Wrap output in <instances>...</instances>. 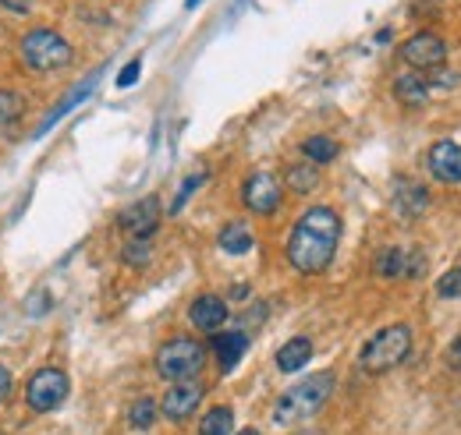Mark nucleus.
I'll return each instance as SVG.
<instances>
[{
  "instance_id": "obj_27",
  "label": "nucleus",
  "mask_w": 461,
  "mask_h": 435,
  "mask_svg": "<svg viewBox=\"0 0 461 435\" xmlns=\"http://www.w3.org/2000/svg\"><path fill=\"white\" fill-rule=\"evenodd\" d=\"M203 181H206V173H192V177L181 184V191H177V199H174L171 213H181V209H185V202L192 199V191H199V188H203Z\"/></svg>"
},
{
  "instance_id": "obj_16",
  "label": "nucleus",
  "mask_w": 461,
  "mask_h": 435,
  "mask_svg": "<svg viewBox=\"0 0 461 435\" xmlns=\"http://www.w3.org/2000/svg\"><path fill=\"white\" fill-rule=\"evenodd\" d=\"M309 358H312V340L309 336H291L288 343L277 351V368L291 376V372H302L305 365H309Z\"/></svg>"
},
{
  "instance_id": "obj_17",
  "label": "nucleus",
  "mask_w": 461,
  "mask_h": 435,
  "mask_svg": "<svg viewBox=\"0 0 461 435\" xmlns=\"http://www.w3.org/2000/svg\"><path fill=\"white\" fill-rule=\"evenodd\" d=\"M217 244H221V252H228V255H245V252H252V244H256V237H252V230H249V223H241V219H234V223H228V226L221 230V237H217Z\"/></svg>"
},
{
  "instance_id": "obj_33",
  "label": "nucleus",
  "mask_w": 461,
  "mask_h": 435,
  "mask_svg": "<svg viewBox=\"0 0 461 435\" xmlns=\"http://www.w3.org/2000/svg\"><path fill=\"white\" fill-rule=\"evenodd\" d=\"M230 435H259L256 429H241V432H230Z\"/></svg>"
},
{
  "instance_id": "obj_8",
  "label": "nucleus",
  "mask_w": 461,
  "mask_h": 435,
  "mask_svg": "<svg viewBox=\"0 0 461 435\" xmlns=\"http://www.w3.org/2000/svg\"><path fill=\"white\" fill-rule=\"evenodd\" d=\"M160 219H164V206H160V199H157V195H146V199L131 202L128 209H121V217H117V226H121L128 237H139V241H153V234H157Z\"/></svg>"
},
{
  "instance_id": "obj_29",
  "label": "nucleus",
  "mask_w": 461,
  "mask_h": 435,
  "mask_svg": "<svg viewBox=\"0 0 461 435\" xmlns=\"http://www.w3.org/2000/svg\"><path fill=\"white\" fill-rule=\"evenodd\" d=\"M447 368H451L455 376H461V336H455L451 347H447Z\"/></svg>"
},
{
  "instance_id": "obj_28",
  "label": "nucleus",
  "mask_w": 461,
  "mask_h": 435,
  "mask_svg": "<svg viewBox=\"0 0 461 435\" xmlns=\"http://www.w3.org/2000/svg\"><path fill=\"white\" fill-rule=\"evenodd\" d=\"M139 75H142V64H139V60H131V64L117 75V85H121V89H128V85H135V82H139Z\"/></svg>"
},
{
  "instance_id": "obj_25",
  "label": "nucleus",
  "mask_w": 461,
  "mask_h": 435,
  "mask_svg": "<svg viewBox=\"0 0 461 435\" xmlns=\"http://www.w3.org/2000/svg\"><path fill=\"white\" fill-rule=\"evenodd\" d=\"M121 259H124L128 266L142 270V266H149V259H153V244H149V241H139V237H128V244H124Z\"/></svg>"
},
{
  "instance_id": "obj_3",
  "label": "nucleus",
  "mask_w": 461,
  "mask_h": 435,
  "mask_svg": "<svg viewBox=\"0 0 461 435\" xmlns=\"http://www.w3.org/2000/svg\"><path fill=\"white\" fill-rule=\"evenodd\" d=\"M411 354V329L404 323L394 326H384L380 333H373L362 351H358V365L369 372V376H384L391 368H398L404 358Z\"/></svg>"
},
{
  "instance_id": "obj_14",
  "label": "nucleus",
  "mask_w": 461,
  "mask_h": 435,
  "mask_svg": "<svg viewBox=\"0 0 461 435\" xmlns=\"http://www.w3.org/2000/svg\"><path fill=\"white\" fill-rule=\"evenodd\" d=\"M213 351H217V361H221V368L230 372L241 358H245V351H249V336L245 333H213Z\"/></svg>"
},
{
  "instance_id": "obj_12",
  "label": "nucleus",
  "mask_w": 461,
  "mask_h": 435,
  "mask_svg": "<svg viewBox=\"0 0 461 435\" xmlns=\"http://www.w3.org/2000/svg\"><path fill=\"white\" fill-rule=\"evenodd\" d=\"M188 319H192V326L199 329V333H221L224 323H228V301L224 297H217V294H199L195 301H192V308H188Z\"/></svg>"
},
{
  "instance_id": "obj_30",
  "label": "nucleus",
  "mask_w": 461,
  "mask_h": 435,
  "mask_svg": "<svg viewBox=\"0 0 461 435\" xmlns=\"http://www.w3.org/2000/svg\"><path fill=\"white\" fill-rule=\"evenodd\" d=\"M7 11H14V14H29V7H32V0H0Z\"/></svg>"
},
{
  "instance_id": "obj_1",
  "label": "nucleus",
  "mask_w": 461,
  "mask_h": 435,
  "mask_svg": "<svg viewBox=\"0 0 461 435\" xmlns=\"http://www.w3.org/2000/svg\"><path fill=\"white\" fill-rule=\"evenodd\" d=\"M341 244V217L330 206H309L294 219L288 234V262L291 270L316 276L327 272Z\"/></svg>"
},
{
  "instance_id": "obj_21",
  "label": "nucleus",
  "mask_w": 461,
  "mask_h": 435,
  "mask_svg": "<svg viewBox=\"0 0 461 435\" xmlns=\"http://www.w3.org/2000/svg\"><path fill=\"white\" fill-rule=\"evenodd\" d=\"M285 181H288V188L294 195H309V191L320 188V170L312 164H294V166H288Z\"/></svg>"
},
{
  "instance_id": "obj_23",
  "label": "nucleus",
  "mask_w": 461,
  "mask_h": 435,
  "mask_svg": "<svg viewBox=\"0 0 461 435\" xmlns=\"http://www.w3.org/2000/svg\"><path fill=\"white\" fill-rule=\"evenodd\" d=\"M157 414H160V404L157 400H149V396H142V400H135L131 407H128V425L131 429H153L157 425Z\"/></svg>"
},
{
  "instance_id": "obj_5",
  "label": "nucleus",
  "mask_w": 461,
  "mask_h": 435,
  "mask_svg": "<svg viewBox=\"0 0 461 435\" xmlns=\"http://www.w3.org/2000/svg\"><path fill=\"white\" fill-rule=\"evenodd\" d=\"M203 365H206V347L192 336H174L157 351V372L167 382L195 379L203 372Z\"/></svg>"
},
{
  "instance_id": "obj_26",
  "label": "nucleus",
  "mask_w": 461,
  "mask_h": 435,
  "mask_svg": "<svg viewBox=\"0 0 461 435\" xmlns=\"http://www.w3.org/2000/svg\"><path fill=\"white\" fill-rule=\"evenodd\" d=\"M437 294L447 297V301H461V266L447 270L440 280H437Z\"/></svg>"
},
{
  "instance_id": "obj_20",
  "label": "nucleus",
  "mask_w": 461,
  "mask_h": 435,
  "mask_svg": "<svg viewBox=\"0 0 461 435\" xmlns=\"http://www.w3.org/2000/svg\"><path fill=\"white\" fill-rule=\"evenodd\" d=\"M230 432H234V411H230L228 404L210 407L203 414V422H199V435H230Z\"/></svg>"
},
{
  "instance_id": "obj_18",
  "label": "nucleus",
  "mask_w": 461,
  "mask_h": 435,
  "mask_svg": "<svg viewBox=\"0 0 461 435\" xmlns=\"http://www.w3.org/2000/svg\"><path fill=\"white\" fill-rule=\"evenodd\" d=\"M93 85H96V75H93V78H86V82H82V85H78L75 93H68V100H60L58 107L50 110V117H47V120H43V124L36 128V138H43V135H47V131H50V128L58 124L64 113H71V110L78 107V103H86V96L93 93Z\"/></svg>"
},
{
  "instance_id": "obj_22",
  "label": "nucleus",
  "mask_w": 461,
  "mask_h": 435,
  "mask_svg": "<svg viewBox=\"0 0 461 435\" xmlns=\"http://www.w3.org/2000/svg\"><path fill=\"white\" fill-rule=\"evenodd\" d=\"M404 259H408V252H402V248H384L373 259V272L384 280H398V276H404Z\"/></svg>"
},
{
  "instance_id": "obj_24",
  "label": "nucleus",
  "mask_w": 461,
  "mask_h": 435,
  "mask_svg": "<svg viewBox=\"0 0 461 435\" xmlns=\"http://www.w3.org/2000/svg\"><path fill=\"white\" fill-rule=\"evenodd\" d=\"M22 117H25V96L14 89H0V128L14 124Z\"/></svg>"
},
{
  "instance_id": "obj_31",
  "label": "nucleus",
  "mask_w": 461,
  "mask_h": 435,
  "mask_svg": "<svg viewBox=\"0 0 461 435\" xmlns=\"http://www.w3.org/2000/svg\"><path fill=\"white\" fill-rule=\"evenodd\" d=\"M7 393H11V372H7L4 365H0V400H4Z\"/></svg>"
},
{
  "instance_id": "obj_11",
  "label": "nucleus",
  "mask_w": 461,
  "mask_h": 435,
  "mask_svg": "<svg viewBox=\"0 0 461 435\" xmlns=\"http://www.w3.org/2000/svg\"><path fill=\"white\" fill-rule=\"evenodd\" d=\"M426 164L429 173L440 181V184H461V146L451 138H440L429 146L426 153Z\"/></svg>"
},
{
  "instance_id": "obj_6",
  "label": "nucleus",
  "mask_w": 461,
  "mask_h": 435,
  "mask_svg": "<svg viewBox=\"0 0 461 435\" xmlns=\"http://www.w3.org/2000/svg\"><path fill=\"white\" fill-rule=\"evenodd\" d=\"M68 393H71V379L60 368H40L25 386V404L32 411L47 414V411H54L68 400Z\"/></svg>"
},
{
  "instance_id": "obj_4",
  "label": "nucleus",
  "mask_w": 461,
  "mask_h": 435,
  "mask_svg": "<svg viewBox=\"0 0 461 435\" xmlns=\"http://www.w3.org/2000/svg\"><path fill=\"white\" fill-rule=\"evenodd\" d=\"M22 60L29 64V71L50 75V71L68 67L75 60V50L54 29H32V32L22 36Z\"/></svg>"
},
{
  "instance_id": "obj_10",
  "label": "nucleus",
  "mask_w": 461,
  "mask_h": 435,
  "mask_svg": "<svg viewBox=\"0 0 461 435\" xmlns=\"http://www.w3.org/2000/svg\"><path fill=\"white\" fill-rule=\"evenodd\" d=\"M402 60L415 71H429V67H440L447 60V43L437 36V32H415L411 40H404Z\"/></svg>"
},
{
  "instance_id": "obj_2",
  "label": "nucleus",
  "mask_w": 461,
  "mask_h": 435,
  "mask_svg": "<svg viewBox=\"0 0 461 435\" xmlns=\"http://www.w3.org/2000/svg\"><path fill=\"white\" fill-rule=\"evenodd\" d=\"M330 393H334V376L330 372H316V376L302 379L298 386H291L288 393H281V400L274 404V422L277 425L309 422L312 414H320L327 407Z\"/></svg>"
},
{
  "instance_id": "obj_13",
  "label": "nucleus",
  "mask_w": 461,
  "mask_h": 435,
  "mask_svg": "<svg viewBox=\"0 0 461 435\" xmlns=\"http://www.w3.org/2000/svg\"><path fill=\"white\" fill-rule=\"evenodd\" d=\"M394 209L404 219H419L429 209V191L422 184H415L411 177H398L394 181Z\"/></svg>"
},
{
  "instance_id": "obj_15",
  "label": "nucleus",
  "mask_w": 461,
  "mask_h": 435,
  "mask_svg": "<svg viewBox=\"0 0 461 435\" xmlns=\"http://www.w3.org/2000/svg\"><path fill=\"white\" fill-rule=\"evenodd\" d=\"M394 96L404 107H422L429 100V82L422 78V71H404L394 78Z\"/></svg>"
},
{
  "instance_id": "obj_19",
  "label": "nucleus",
  "mask_w": 461,
  "mask_h": 435,
  "mask_svg": "<svg viewBox=\"0 0 461 435\" xmlns=\"http://www.w3.org/2000/svg\"><path fill=\"white\" fill-rule=\"evenodd\" d=\"M302 153H305V160H309L312 166H323V164H334V160H338L341 146H338L330 135H309V138L302 142Z\"/></svg>"
},
{
  "instance_id": "obj_9",
  "label": "nucleus",
  "mask_w": 461,
  "mask_h": 435,
  "mask_svg": "<svg viewBox=\"0 0 461 435\" xmlns=\"http://www.w3.org/2000/svg\"><path fill=\"white\" fill-rule=\"evenodd\" d=\"M203 396H206V386L199 379L171 382V389H167L164 400H160V414H164L167 422H185V418L195 414V407L203 404Z\"/></svg>"
},
{
  "instance_id": "obj_7",
  "label": "nucleus",
  "mask_w": 461,
  "mask_h": 435,
  "mask_svg": "<svg viewBox=\"0 0 461 435\" xmlns=\"http://www.w3.org/2000/svg\"><path fill=\"white\" fill-rule=\"evenodd\" d=\"M241 199H245V206H249L256 217H274V213L281 209V202H285V184H281L274 173L259 170V173H252V177L245 181Z\"/></svg>"
},
{
  "instance_id": "obj_32",
  "label": "nucleus",
  "mask_w": 461,
  "mask_h": 435,
  "mask_svg": "<svg viewBox=\"0 0 461 435\" xmlns=\"http://www.w3.org/2000/svg\"><path fill=\"white\" fill-rule=\"evenodd\" d=\"M230 297H238V301H245L249 297V287H234V294Z\"/></svg>"
}]
</instances>
